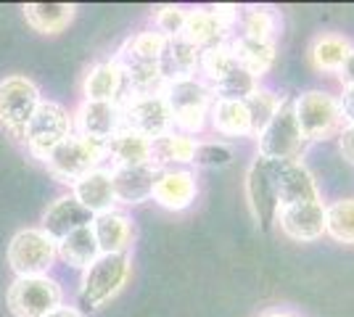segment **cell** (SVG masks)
<instances>
[{
    "label": "cell",
    "instance_id": "cell-12",
    "mask_svg": "<svg viewBox=\"0 0 354 317\" xmlns=\"http://www.w3.org/2000/svg\"><path fill=\"white\" fill-rule=\"evenodd\" d=\"M275 166L278 162H267L257 156L246 172V196L254 220L262 227H270L278 217V193H275Z\"/></svg>",
    "mask_w": 354,
    "mask_h": 317
},
{
    "label": "cell",
    "instance_id": "cell-21",
    "mask_svg": "<svg viewBox=\"0 0 354 317\" xmlns=\"http://www.w3.org/2000/svg\"><path fill=\"white\" fill-rule=\"evenodd\" d=\"M198 53L201 50L193 48L185 37H167L162 56H159V75L164 85L198 75Z\"/></svg>",
    "mask_w": 354,
    "mask_h": 317
},
{
    "label": "cell",
    "instance_id": "cell-20",
    "mask_svg": "<svg viewBox=\"0 0 354 317\" xmlns=\"http://www.w3.org/2000/svg\"><path fill=\"white\" fill-rule=\"evenodd\" d=\"M90 222H93V214L88 209H82L72 196H61L43 214V227L40 230L59 243L61 238H66L69 233L80 230V227H88Z\"/></svg>",
    "mask_w": 354,
    "mask_h": 317
},
{
    "label": "cell",
    "instance_id": "cell-31",
    "mask_svg": "<svg viewBox=\"0 0 354 317\" xmlns=\"http://www.w3.org/2000/svg\"><path fill=\"white\" fill-rule=\"evenodd\" d=\"M325 236L354 246V198H339L325 206Z\"/></svg>",
    "mask_w": 354,
    "mask_h": 317
},
{
    "label": "cell",
    "instance_id": "cell-37",
    "mask_svg": "<svg viewBox=\"0 0 354 317\" xmlns=\"http://www.w3.org/2000/svg\"><path fill=\"white\" fill-rule=\"evenodd\" d=\"M185 16L188 11L180 6H162L156 11V32H162L164 37H180L185 27Z\"/></svg>",
    "mask_w": 354,
    "mask_h": 317
},
{
    "label": "cell",
    "instance_id": "cell-41",
    "mask_svg": "<svg viewBox=\"0 0 354 317\" xmlns=\"http://www.w3.org/2000/svg\"><path fill=\"white\" fill-rule=\"evenodd\" d=\"M48 317H82V312H80V309H74V307H64V304H61L59 309H53Z\"/></svg>",
    "mask_w": 354,
    "mask_h": 317
},
{
    "label": "cell",
    "instance_id": "cell-2",
    "mask_svg": "<svg viewBox=\"0 0 354 317\" xmlns=\"http://www.w3.org/2000/svg\"><path fill=\"white\" fill-rule=\"evenodd\" d=\"M43 164L59 182L74 185L80 177H85L104 164V143L74 133L45 156Z\"/></svg>",
    "mask_w": 354,
    "mask_h": 317
},
{
    "label": "cell",
    "instance_id": "cell-29",
    "mask_svg": "<svg viewBox=\"0 0 354 317\" xmlns=\"http://www.w3.org/2000/svg\"><path fill=\"white\" fill-rule=\"evenodd\" d=\"M56 249H59V257L64 259L66 265L80 267V270H88L90 265L101 257V249H98V241H95L93 227L90 225L80 227V230L69 233L66 238H61V241L56 243Z\"/></svg>",
    "mask_w": 354,
    "mask_h": 317
},
{
    "label": "cell",
    "instance_id": "cell-5",
    "mask_svg": "<svg viewBox=\"0 0 354 317\" xmlns=\"http://www.w3.org/2000/svg\"><path fill=\"white\" fill-rule=\"evenodd\" d=\"M130 254H101L82 275L80 302L98 309L117 296L130 278Z\"/></svg>",
    "mask_w": 354,
    "mask_h": 317
},
{
    "label": "cell",
    "instance_id": "cell-30",
    "mask_svg": "<svg viewBox=\"0 0 354 317\" xmlns=\"http://www.w3.org/2000/svg\"><path fill=\"white\" fill-rule=\"evenodd\" d=\"M238 24L243 37L251 40H265V43H275L278 30H281V19L272 8H262V6H251V8H241L238 11Z\"/></svg>",
    "mask_w": 354,
    "mask_h": 317
},
{
    "label": "cell",
    "instance_id": "cell-36",
    "mask_svg": "<svg viewBox=\"0 0 354 317\" xmlns=\"http://www.w3.org/2000/svg\"><path fill=\"white\" fill-rule=\"evenodd\" d=\"M233 162V148L222 140H207L198 143L193 153V164L196 166H227Z\"/></svg>",
    "mask_w": 354,
    "mask_h": 317
},
{
    "label": "cell",
    "instance_id": "cell-3",
    "mask_svg": "<svg viewBox=\"0 0 354 317\" xmlns=\"http://www.w3.org/2000/svg\"><path fill=\"white\" fill-rule=\"evenodd\" d=\"M304 148H307V140L299 130L294 104L283 98L278 114L257 135V156H262L267 162H299Z\"/></svg>",
    "mask_w": 354,
    "mask_h": 317
},
{
    "label": "cell",
    "instance_id": "cell-27",
    "mask_svg": "<svg viewBox=\"0 0 354 317\" xmlns=\"http://www.w3.org/2000/svg\"><path fill=\"white\" fill-rule=\"evenodd\" d=\"M21 11H24V21L37 35H59L72 24L77 6L72 3H27Z\"/></svg>",
    "mask_w": 354,
    "mask_h": 317
},
{
    "label": "cell",
    "instance_id": "cell-15",
    "mask_svg": "<svg viewBox=\"0 0 354 317\" xmlns=\"http://www.w3.org/2000/svg\"><path fill=\"white\" fill-rule=\"evenodd\" d=\"M275 193L278 206H291L301 201H320V188L310 172V166L299 162H278L275 166Z\"/></svg>",
    "mask_w": 354,
    "mask_h": 317
},
{
    "label": "cell",
    "instance_id": "cell-23",
    "mask_svg": "<svg viewBox=\"0 0 354 317\" xmlns=\"http://www.w3.org/2000/svg\"><path fill=\"white\" fill-rule=\"evenodd\" d=\"M82 93H85V101H122L127 95V88L117 61H101L90 66L82 82Z\"/></svg>",
    "mask_w": 354,
    "mask_h": 317
},
{
    "label": "cell",
    "instance_id": "cell-13",
    "mask_svg": "<svg viewBox=\"0 0 354 317\" xmlns=\"http://www.w3.org/2000/svg\"><path fill=\"white\" fill-rule=\"evenodd\" d=\"M286 238L299 243H312L325 236V204L320 201H301L283 206L275 217Z\"/></svg>",
    "mask_w": 354,
    "mask_h": 317
},
{
    "label": "cell",
    "instance_id": "cell-35",
    "mask_svg": "<svg viewBox=\"0 0 354 317\" xmlns=\"http://www.w3.org/2000/svg\"><path fill=\"white\" fill-rule=\"evenodd\" d=\"M164 43H167V37H164L162 32L146 30V32H138L135 37H130V40L122 46V50L133 53V56H138V59L156 61V64H159V56H162V50H164Z\"/></svg>",
    "mask_w": 354,
    "mask_h": 317
},
{
    "label": "cell",
    "instance_id": "cell-8",
    "mask_svg": "<svg viewBox=\"0 0 354 317\" xmlns=\"http://www.w3.org/2000/svg\"><path fill=\"white\" fill-rule=\"evenodd\" d=\"M56 257V241L40 227L19 230L8 243V265L16 272V278H40L53 267Z\"/></svg>",
    "mask_w": 354,
    "mask_h": 317
},
{
    "label": "cell",
    "instance_id": "cell-6",
    "mask_svg": "<svg viewBox=\"0 0 354 317\" xmlns=\"http://www.w3.org/2000/svg\"><path fill=\"white\" fill-rule=\"evenodd\" d=\"M294 104V114L299 122V130L307 143L315 140H328V137L339 135L344 119H341L339 101L336 95L325 90H307L301 93Z\"/></svg>",
    "mask_w": 354,
    "mask_h": 317
},
{
    "label": "cell",
    "instance_id": "cell-9",
    "mask_svg": "<svg viewBox=\"0 0 354 317\" xmlns=\"http://www.w3.org/2000/svg\"><path fill=\"white\" fill-rule=\"evenodd\" d=\"M238 6H214V8H196L185 16L183 35L193 48L207 50L212 46H222L233 37L238 24Z\"/></svg>",
    "mask_w": 354,
    "mask_h": 317
},
{
    "label": "cell",
    "instance_id": "cell-33",
    "mask_svg": "<svg viewBox=\"0 0 354 317\" xmlns=\"http://www.w3.org/2000/svg\"><path fill=\"white\" fill-rule=\"evenodd\" d=\"M259 88V79H254V77L246 72V69H230L225 77H220L214 85H209V90H212V98H217V101H246L251 93Z\"/></svg>",
    "mask_w": 354,
    "mask_h": 317
},
{
    "label": "cell",
    "instance_id": "cell-42",
    "mask_svg": "<svg viewBox=\"0 0 354 317\" xmlns=\"http://www.w3.org/2000/svg\"><path fill=\"white\" fill-rule=\"evenodd\" d=\"M262 317H299L296 312H291V309H272V312H267V315Z\"/></svg>",
    "mask_w": 354,
    "mask_h": 317
},
{
    "label": "cell",
    "instance_id": "cell-18",
    "mask_svg": "<svg viewBox=\"0 0 354 317\" xmlns=\"http://www.w3.org/2000/svg\"><path fill=\"white\" fill-rule=\"evenodd\" d=\"M72 198L88 209L93 217L95 214H104V211H111L117 198H114V185H111V169L106 166H98L93 169L90 175L80 177V180L72 185Z\"/></svg>",
    "mask_w": 354,
    "mask_h": 317
},
{
    "label": "cell",
    "instance_id": "cell-11",
    "mask_svg": "<svg viewBox=\"0 0 354 317\" xmlns=\"http://www.w3.org/2000/svg\"><path fill=\"white\" fill-rule=\"evenodd\" d=\"M40 88L32 82L30 77H6L0 79V124L11 133V135L21 137L24 127L35 108L40 106Z\"/></svg>",
    "mask_w": 354,
    "mask_h": 317
},
{
    "label": "cell",
    "instance_id": "cell-24",
    "mask_svg": "<svg viewBox=\"0 0 354 317\" xmlns=\"http://www.w3.org/2000/svg\"><path fill=\"white\" fill-rule=\"evenodd\" d=\"M227 43H230V50L236 56V64L241 69H246L254 79H262L272 69L275 56H278V46L275 43H265V40H251V37L236 35Z\"/></svg>",
    "mask_w": 354,
    "mask_h": 317
},
{
    "label": "cell",
    "instance_id": "cell-26",
    "mask_svg": "<svg viewBox=\"0 0 354 317\" xmlns=\"http://www.w3.org/2000/svg\"><path fill=\"white\" fill-rule=\"evenodd\" d=\"M198 140L183 133H167V135L151 140V164L156 169H175V164H193Z\"/></svg>",
    "mask_w": 354,
    "mask_h": 317
},
{
    "label": "cell",
    "instance_id": "cell-28",
    "mask_svg": "<svg viewBox=\"0 0 354 317\" xmlns=\"http://www.w3.org/2000/svg\"><path fill=\"white\" fill-rule=\"evenodd\" d=\"M352 40L344 35H333V32L317 35L310 46L312 66L317 72H325V75H339V69L344 66L346 56L352 53Z\"/></svg>",
    "mask_w": 354,
    "mask_h": 317
},
{
    "label": "cell",
    "instance_id": "cell-38",
    "mask_svg": "<svg viewBox=\"0 0 354 317\" xmlns=\"http://www.w3.org/2000/svg\"><path fill=\"white\" fill-rule=\"evenodd\" d=\"M336 101H339V111H341V119H344V127H346V124H354V85L344 88Z\"/></svg>",
    "mask_w": 354,
    "mask_h": 317
},
{
    "label": "cell",
    "instance_id": "cell-34",
    "mask_svg": "<svg viewBox=\"0 0 354 317\" xmlns=\"http://www.w3.org/2000/svg\"><path fill=\"white\" fill-rule=\"evenodd\" d=\"M236 56L230 50V43H222V46H212L207 50L198 53V77L207 82V85H214L220 77H225L230 69H236Z\"/></svg>",
    "mask_w": 354,
    "mask_h": 317
},
{
    "label": "cell",
    "instance_id": "cell-10",
    "mask_svg": "<svg viewBox=\"0 0 354 317\" xmlns=\"http://www.w3.org/2000/svg\"><path fill=\"white\" fill-rule=\"evenodd\" d=\"M8 309L14 312V317H48L53 309H59L64 302L61 286L48 278H16L11 288H8Z\"/></svg>",
    "mask_w": 354,
    "mask_h": 317
},
{
    "label": "cell",
    "instance_id": "cell-16",
    "mask_svg": "<svg viewBox=\"0 0 354 317\" xmlns=\"http://www.w3.org/2000/svg\"><path fill=\"white\" fill-rule=\"evenodd\" d=\"M198 196V182L191 169H159L151 198L169 211L188 209Z\"/></svg>",
    "mask_w": 354,
    "mask_h": 317
},
{
    "label": "cell",
    "instance_id": "cell-14",
    "mask_svg": "<svg viewBox=\"0 0 354 317\" xmlns=\"http://www.w3.org/2000/svg\"><path fill=\"white\" fill-rule=\"evenodd\" d=\"M77 135L106 143L122 130V101H82L74 114Z\"/></svg>",
    "mask_w": 354,
    "mask_h": 317
},
{
    "label": "cell",
    "instance_id": "cell-19",
    "mask_svg": "<svg viewBox=\"0 0 354 317\" xmlns=\"http://www.w3.org/2000/svg\"><path fill=\"white\" fill-rule=\"evenodd\" d=\"M159 169L153 164L140 166H119L111 169V185H114V198L117 204H143L153 193Z\"/></svg>",
    "mask_w": 354,
    "mask_h": 317
},
{
    "label": "cell",
    "instance_id": "cell-7",
    "mask_svg": "<svg viewBox=\"0 0 354 317\" xmlns=\"http://www.w3.org/2000/svg\"><path fill=\"white\" fill-rule=\"evenodd\" d=\"M122 127L143 135L146 140H156L175 130L162 93H127L122 98Z\"/></svg>",
    "mask_w": 354,
    "mask_h": 317
},
{
    "label": "cell",
    "instance_id": "cell-25",
    "mask_svg": "<svg viewBox=\"0 0 354 317\" xmlns=\"http://www.w3.org/2000/svg\"><path fill=\"white\" fill-rule=\"evenodd\" d=\"M209 124L222 137H251L249 108L243 101H212L209 106Z\"/></svg>",
    "mask_w": 354,
    "mask_h": 317
},
{
    "label": "cell",
    "instance_id": "cell-39",
    "mask_svg": "<svg viewBox=\"0 0 354 317\" xmlns=\"http://www.w3.org/2000/svg\"><path fill=\"white\" fill-rule=\"evenodd\" d=\"M339 148H341V156H344L349 164H354V124H346V127H341Z\"/></svg>",
    "mask_w": 354,
    "mask_h": 317
},
{
    "label": "cell",
    "instance_id": "cell-32",
    "mask_svg": "<svg viewBox=\"0 0 354 317\" xmlns=\"http://www.w3.org/2000/svg\"><path fill=\"white\" fill-rule=\"evenodd\" d=\"M243 104H246V108H249L251 137H257L267 124H270V119L278 114V108H281V104H283V95H278L275 90H270V88H262V85H259Z\"/></svg>",
    "mask_w": 354,
    "mask_h": 317
},
{
    "label": "cell",
    "instance_id": "cell-1",
    "mask_svg": "<svg viewBox=\"0 0 354 317\" xmlns=\"http://www.w3.org/2000/svg\"><path fill=\"white\" fill-rule=\"evenodd\" d=\"M162 95L169 114H172V124L177 133L183 135H198L204 133V127L209 124V106H212V90L201 77H188V79H175L167 82L162 88Z\"/></svg>",
    "mask_w": 354,
    "mask_h": 317
},
{
    "label": "cell",
    "instance_id": "cell-40",
    "mask_svg": "<svg viewBox=\"0 0 354 317\" xmlns=\"http://www.w3.org/2000/svg\"><path fill=\"white\" fill-rule=\"evenodd\" d=\"M339 79L344 88L354 85V48H352V53L346 56V61H344V66L339 69Z\"/></svg>",
    "mask_w": 354,
    "mask_h": 317
},
{
    "label": "cell",
    "instance_id": "cell-22",
    "mask_svg": "<svg viewBox=\"0 0 354 317\" xmlns=\"http://www.w3.org/2000/svg\"><path fill=\"white\" fill-rule=\"evenodd\" d=\"M104 162H111V169L151 164V140L122 127L104 143Z\"/></svg>",
    "mask_w": 354,
    "mask_h": 317
},
{
    "label": "cell",
    "instance_id": "cell-4",
    "mask_svg": "<svg viewBox=\"0 0 354 317\" xmlns=\"http://www.w3.org/2000/svg\"><path fill=\"white\" fill-rule=\"evenodd\" d=\"M69 135H74L72 114L56 101H40V106L35 108V114L21 133V140L27 143L35 159L45 162V156L56 146H61Z\"/></svg>",
    "mask_w": 354,
    "mask_h": 317
},
{
    "label": "cell",
    "instance_id": "cell-17",
    "mask_svg": "<svg viewBox=\"0 0 354 317\" xmlns=\"http://www.w3.org/2000/svg\"><path fill=\"white\" fill-rule=\"evenodd\" d=\"M93 236L98 241L101 254H127L130 246H133V220L124 214V211H104V214H95L93 217Z\"/></svg>",
    "mask_w": 354,
    "mask_h": 317
}]
</instances>
